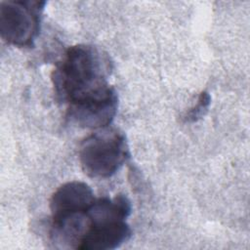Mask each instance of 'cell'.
Here are the masks:
<instances>
[{
  "instance_id": "7a4b0ae2",
  "label": "cell",
  "mask_w": 250,
  "mask_h": 250,
  "mask_svg": "<svg viewBox=\"0 0 250 250\" xmlns=\"http://www.w3.org/2000/svg\"><path fill=\"white\" fill-rule=\"evenodd\" d=\"M128 217V210L119 199L96 198L87 211L88 225L77 249L110 250L121 246L132 235L126 223Z\"/></svg>"
},
{
  "instance_id": "52a82bcc",
  "label": "cell",
  "mask_w": 250,
  "mask_h": 250,
  "mask_svg": "<svg viewBox=\"0 0 250 250\" xmlns=\"http://www.w3.org/2000/svg\"><path fill=\"white\" fill-rule=\"evenodd\" d=\"M211 102V97L207 92H202L197 100V103L186 113L185 119L188 122H195L200 119L208 110Z\"/></svg>"
},
{
  "instance_id": "277c9868",
  "label": "cell",
  "mask_w": 250,
  "mask_h": 250,
  "mask_svg": "<svg viewBox=\"0 0 250 250\" xmlns=\"http://www.w3.org/2000/svg\"><path fill=\"white\" fill-rule=\"evenodd\" d=\"M45 1L0 2V34L10 45L30 48L40 33Z\"/></svg>"
},
{
  "instance_id": "6da1fadb",
  "label": "cell",
  "mask_w": 250,
  "mask_h": 250,
  "mask_svg": "<svg viewBox=\"0 0 250 250\" xmlns=\"http://www.w3.org/2000/svg\"><path fill=\"white\" fill-rule=\"evenodd\" d=\"M112 62L106 52L90 44L69 47L52 73L59 102L72 105L98 97L112 88L108 77Z\"/></svg>"
},
{
  "instance_id": "8992f818",
  "label": "cell",
  "mask_w": 250,
  "mask_h": 250,
  "mask_svg": "<svg viewBox=\"0 0 250 250\" xmlns=\"http://www.w3.org/2000/svg\"><path fill=\"white\" fill-rule=\"evenodd\" d=\"M95 194L86 183L71 181L60 186L50 199L52 221L86 212L94 203Z\"/></svg>"
},
{
  "instance_id": "5b68a950",
  "label": "cell",
  "mask_w": 250,
  "mask_h": 250,
  "mask_svg": "<svg viewBox=\"0 0 250 250\" xmlns=\"http://www.w3.org/2000/svg\"><path fill=\"white\" fill-rule=\"evenodd\" d=\"M118 95L114 87L107 93L66 108V117L74 125L102 129L110 125L117 112Z\"/></svg>"
},
{
  "instance_id": "3957f363",
  "label": "cell",
  "mask_w": 250,
  "mask_h": 250,
  "mask_svg": "<svg viewBox=\"0 0 250 250\" xmlns=\"http://www.w3.org/2000/svg\"><path fill=\"white\" fill-rule=\"evenodd\" d=\"M130 157L125 134L117 128L104 127L86 137L79 148V162L84 173L96 179L114 175Z\"/></svg>"
}]
</instances>
